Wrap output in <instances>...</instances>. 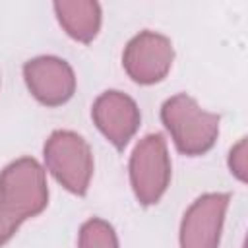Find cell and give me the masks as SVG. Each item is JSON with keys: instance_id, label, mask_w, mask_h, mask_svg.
Segmentation results:
<instances>
[{"instance_id": "cell-1", "label": "cell", "mask_w": 248, "mask_h": 248, "mask_svg": "<svg viewBox=\"0 0 248 248\" xmlns=\"http://www.w3.org/2000/svg\"><path fill=\"white\" fill-rule=\"evenodd\" d=\"M45 170L35 159L23 157L8 165L0 174V244L17 225L46 205Z\"/></svg>"}, {"instance_id": "cell-2", "label": "cell", "mask_w": 248, "mask_h": 248, "mask_svg": "<svg viewBox=\"0 0 248 248\" xmlns=\"http://www.w3.org/2000/svg\"><path fill=\"white\" fill-rule=\"evenodd\" d=\"M161 118L174 138L176 147L188 155H200L207 151L219 132V116L205 112L198 103L180 93L163 105Z\"/></svg>"}, {"instance_id": "cell-3", "label": "cell", "mask_w": 248, "mask_h": 248, "mask_svg": "<svg viewBox=\"0 0 248 248\" xmlns=\"http://www.w3.org/2000/svg\"><path fill=\"white\" fill-rule=\"evenodd\" d=\"M45 159L50 172L72 192L87 190L93 161L89 145L74 132H54L45 145Z\"/></svg>"}, {"instance_id": "cell-4", "label": "cell", "mask_w": 248, "mask_h": 248, "mask_svg": "<svg viewBox=\"0 0 248 248\" xmlns=\"http://www.w3.org/2000/svg\"><path fill=\"white\" fill-rule=\"evenodd\" d=\"M130 176L134 192L141 203H155L163 196L170 176V163L163 136H145L136 145L130 161Z\"/></svg>"}, {"instance_id": "cell-5", "label": "cell", "mask_w": 248, "mask_h": 248, "mask_svg": "<svg viewBox=\"0 0 248 248\" xmlns=\"http://www.w3.org/2000/svg\"><path fill=\"white\" fill-rule=\"evenodd\" d=\"M227 203V194H205L198 198L182 221V248H217Z\"/></svg>"}, {"instance_id": "cell-6", "label": "cell", "mask_w": 248, "mask_h": 248, "mask_svg": "<svg viewBox=\"0 0 248 248\" xmlns=\"http://www.w3.org/2000/svg\"><path fill=\"white\" fill-rule=\"evenodd\" d=\"M172 62V45L167 37L143 31L136 35L124 52L126 72L140 83L159 81L170 68Z\"/></svg>"}, {"instance_id": "cell-7", "label": "cell", "mask_w": 248, "mask_h": 248, "mask_svg": "<svg viewBox=\"0 0 248 248\" xmlns=\"http://www.w3.org/2000/svg\"><path fill=\"white\" fill-rule=\"evenodd\" d=\"M23 74L31 93L45 105H60L68 101L76 87L72 68L54 56L29 60L23 68Z\"/></svg>"}, {"instance_id": "cell-8", "label": "cell", "mask_w": 248, "mask_h": 248, "mask_svg": "<svg viewBox=\"0 0 248 248\" xmlns=\"http://www.w3.org/2000/svg\"><path fill=\"white\" fill-rule=\"evenodd\" d=\"M93 118L116 147H124L140 124L136 103L120 91L103 93L93 105Z\"/></svg>"}, {"instance_id": "cell-9", "label": "cell", "mask_w": 248, "mask_h": 248, "mask_svg": "<svg viewBox=\"0 0 248 248\" xmlns=\"http://www.w3.org/2000/svg\"><path fill=\"white\" fill-rule=\"evenodd\" d=\"M56 16L64 29L78 41H91L101 23V8L97 2L76 0V2H56Z\"/></svg>"}, {"instance_id": "cell-10", "label": "cell", "mask_w": 248, "mask_h": 248, "mask_svg": "<svg viewBox=\"0 0 248 248\" xmlns=\"http://www.w3.org/2000/svg\"><path fill=\"white\" fill-rule=\"evenodd\" d=\"M79 248H118L112 227L103 219H91L81 227Z\"/></svg>"}, {"instance_id": "cell-11", "label": "cell", "mask_w": 248, "mask_h": 248, "mask_svg": "<svg viewBox=\"0 0 248 248\" xmlns=\"http://www.w3.org/2000/svg\"><path fill=\"white\" fill-rule=\"evenodd\" d=\"M229 165H231V170H232L240 180H246V140H240V141L231 149Z\"/></svg>"}]
</instances>
